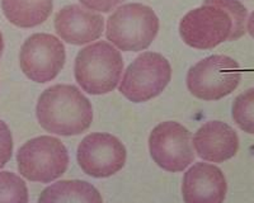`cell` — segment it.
Returning a JSON list of instances; mask_svg holds the SVG:
<instances>
[{
    "label": "cell",
    "instance_id": "cell-1",
    "mask_svg": "<svg viewBox=\"0 0 254 203\" xmlns=\"http://www.w3.org/2000/svg\"><path fill=\"white\" fill-rule=\"evenodd\" d=\"M248 10L239 0H203L179 23L183 42L197 50H211L247 32Z\"/></svg>",
    "mask_w": 254,
    "mask_h": 203
},
{
    "label": "cell",
    "instance_id": "cell-2",
    "mask_svg": "<svg viewBox=\"0 0 254 203\" xmlns=\"http://www.w3.org/2000/svg\"><path fill=\"white\" fill-rule=\"evenodd\" d=\"M41 127L60 136L83 134L93 122L89 99L74 85L58 84L41 94L36 107Z\"/></svg>",
    "mask_w": 254,
    "mask_h": 203
},
{
    "label": "cell",
    "instance_id": "cell-3",
    "mask_svg": "<svg viewBox=\"0 0 254 203\" xmlns=\"http://www.w3.org/2000/svg\"><path fill=\"white\" fill-rule=\"evenodd\" d=\"M124 60L119 50L99 41L80 50L75 58L74 76L81 89L92 96L111 93L121 81Z\"/></svg>",
    "mask_w": 254,
    "mask_h": 203
},
{
    "label": "cell",
    "instance_id": "cell-4",
    "mask_svg": "<svg viewBox=\"0 0 254 203\" xmlns=\"http://www.w3.org/2000/svg\"><path fill=\"white\" fill-rule=\"evenodd\" d=\"M159 32V19L150 6L130 3L119 6L106 24L107 40L125 52L144 51Z\"/></svg>",
    "mask_w": 254,
    "mask_h": 203
},
{
    "label": "cell",
    "instance_id": "cell-5",
    "mask_svg": "<svg viewBox=\"0 0 254 203\" xmlns=\"http://www.w3.org/2000/svg\"><path fill=\"white\" fill-rule=\"evenodd\" d=\"M240 66L234 58L225 55H212L188 70L187 88L193 97L212 102L225 98L239 87Z\"/></svg>",
    "mask_w": 254,
    "mask_h": 203
},
{
    "label": "cell",
    "instance_id": "cell-6",
    "mask_svg": "<svg viewBox=\"0 0 254 203\" xmlns=\"http://www.w3.org/2000/svg\"><path fill=\"white\" fill-rule=\"evenodd\" d=\"M18 170L26 179L51 183L60 178L69 166V154L61 140L40 136L29 140L17 154Z\"/></svg>",
    "mask_w": 254,
    "mask_h": 203
},
{
    "label": "cell",
    "instance_id": "cell-7",
    "mask_svg": "<svg viewBox=\"0 0 254 203\" xmlns=\"http://www.w3.org/2000/svg\"><path fill=\"white\" fill-rule=\"evenodd\" d=\"M171 79L172 67L164 56L144 52L128 65L119 89L130 102L144 103L162 94Z\"/></svg>",
    "mask_w": 254,
    "mask_h": 203
},
{
    "label": "cell",
    "instance_id": "cell-8",
    "mask_svg": "<svg viewBox=\"0 0 254 203\" xmlns=\"http://www.w3.org/2000/svg\"><path fill=\"white\" fill-rule=\"evenodd\" d=\"M149 150L156 165L169 173H179L193 162L192 134L174 121L159 123L149 137Z\"/></svg>",
    "mask_w": 254,
    "mask_h": 203
},
{
    "label": "cell",
    "instance_id": "cell-9",
    "mask_svg": "<svg viewBox=\"0 0 254 203\" xmlns=\"http://www.w3.org/2000/svg\"><path fill=\"white\" fill-rule=\"evenodd\" d=\"M66 61L65 46L55 36L36 33L24 41L19 65L24 75L36 83H49L60 74Z\"/></svg>",
    "mask_w": 254,
    "mask_h": 203
},
{
    "label": "cell",
    "instance_id": "cell-10",
    "mask_svg": "<svg viewBox=\"0 0 254 203\" xmlns=\"http://www.w3.org/2000/svg\"><path fill=\"white\" fill-rule=\"evenodd\" d=\"M127 151L116 136L95 132L79 144L76 160L85 174L93 178H108L119 173L126 164Z\"/></svg>",
    "mask_w": 254,
    "mask_h": 203
},
{
    "label": "cell",
    "instance_id": "cell-11",
    "mask_svg": "<svg viewBox=\"0 0 254 203\" xmlns=\"http://www.w3.org/2000/svg\"><path fill=\"white\" fill-rule=\"evenodd\" d=\"M55 29L63 41L83 46L103 35L104 19L99 13L72 4L59 10L55 17Z\"/></svg>",
    "mask_w": 254,
    "mask_h": 203
},
{
    "label": "cell",
    "instance_id": "cell-12",
    "mask_svg": "<svg viewBox=\"0 0 254 203\" xmlns=\"http://www.w3.org/2000/svg\"><path fill=\"white\" fill-rule=\"evenodd\" d=\"M226 192V178L216 165L196 162L183 175L185 203H224Z\"/></svg>",
    "mask_w": 254,
    "mask_h": 203
},
{
    "label": "cell",
    "instance_id": "cell-13",
    "mask_svg": "<svg viewBox=\"0 0 254 203\" xmlns=\"http://www.w3.org/2000/svg\"><path fill=\"white\" fill-rule=\"evenodd\" d=\"M192 142L197 155L210 162L226 161L239 150L237 131L221 121L206 122L197 130Z\"/></svg>",
    "mask_w": 254,
    "mask_h": 203
},
{
    "label": "cell",
    "instance_id": "cell-14",
    "mask_svg": "<svg viewBox=\"0 0 254 203\" xmlns=\"http://www.w3.org/2000/svg\"><path fill=\"white\" fill-rule=\"evenodd\" d=\"M38 203H103L101 193L85 180H60L47 187Z\"/></svg>",
    "mask_w": 254,
    "mask_h": 203
},
{
    "label": "cell",
    "instance_id": "cell-15",
    "mask_svg": "<svg viewBox=\"0 0 254 203\" xmlns=\"http://www.w3.org/2000/svg\"><path fill=\"white\" fill-rule=\"evenodd\" d=\"M52 0H1L6 19L20 28H33L51 15Z\"/></svg>",
    "mask_w": 254,
    "mask_h": 203
},
{
    "label": "cell",
    "instance_id": "cell-16",
    "mask_svg": "<svg viewBox=\"0 0 254 203\" xmlns=\"http://www.w3.org/2000/svg\"><path fill=\"white\" fill-rule=\"evenodd\" d=\"M231 113L240 130L254 135V87L243 92L234 99Z\"/></svg>",
    "mask_w": 254,
    "mask_h": 203
},
{
    "label": "cell",
    "instance_id": "cell-17",
    "mask_svg": "<svg viewBox=\"0 0 254 203\" xmlns=\"http://www.w3.org/2000/svg\"><path fill=\"white\" fill-rule=\"evenodd\" d=\"M0 203H28L26 183L12 171H0Z\"/></svg>",
    "mask_w": 254,
    "mask_h": 203
},
{
    "label": "cell",
    "instance_id": "cell-18",
    "mask_svg": "<svg viewBox=\"0 0 254 203\" xmlns=\"http://www.w3.org/2000/svg\"><path fill=\"white\" fill-rule=\"evenodd\" d=\"M13 154V136L5 122L0 119V169L10 160Z\"/></svg>",
    "mask_w": 254,
    "mask_h": 203
},
{
    "label": "cell",
    "instance_id": "cell-19",
    "mask_svg": "<svg viewBox=\"0 0 254 203\" xmlns=\"http://www.w3.org/2000/svg\"><path fill=\"white\" fill-rule=\"evenodd\" d=\"M81 5L87 9H90L93 12L110 13L113 9L117 8L125 0H79Z\"/></svg>",
    "mask_w": 254,
    "mask_h": 203
},
{
    "label": "cell",
    "instance_id": "cell-20",
    "mask_svg": "<svg viewBox=\"0 0 254 203\" xmlns=\"http://www.w3.org/2000/svg\"><path fill=\"white\" fill-rule=\"evenodd\" d=\"M247 31H248V33L253 37L254 40V10L248 17V22H247Z\"/></svg>",
    "mask_w": 254,
    "mask_h": 203
},
{
    "label": "cell",
    "instance_id": "cell-21",
    "mask_svg": "<svg viewBox=\"0 0 254 203\" xmlns=\"http://www.w3.org/2000/svg\"><path fill=\"white\" fill-rule=\"evenodd\" d=\"M3 50H4V40H3V35H1V32H0V57H1Z\"/></svg>",
    "mask_w": 254,
    "mask_h": 203
}]
</instances>
